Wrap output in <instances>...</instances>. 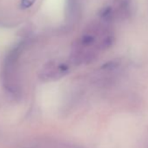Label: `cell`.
<instances>
[{"instance_id":"cell-1","label":"cell","mask_w":148,"mask_h":148,"mask_svg":"<svg viewBox=\"0 0 148 148\" xmlns=\"http://www.w3.org/2000/svg\"><path fill=\"white\" fill-rule=\"evenodd\" d=\"M112 8L115 18L126 20L132 16L133 12L132 0H114Z\"/></svg>"},{"instance_id":"cell-2","label":"cell","mask_w":148,"mask_h":148,"mask_svg":"<svg viewBox=\"0 0 148 148\" xmlns=\"http://www.w3.org/2000/svg\"><path fill=\"white\" fill-rule=\"evenodd\" d=\"M69 71V65L65 63H61L57 64H50L49 66H46L44 74L43 79H59L65 74H67Z\"/></svg>"},{"instance_id":"cell-3","label":"cell","mask_w":148,"mask_h":148,"mask_svg":"<svg viewBox=\"0 0 148 148\" xmlns=\"http://www.w3.org/2000/svg\"><path fill=\"white\" fill-rule=\"evenodd\" d=\"M120 64H121L120 59H113V60H111V61H108V62L105 63L101 66V70L106 71H116L120 66Z\"/></svg>"},{"instance_id":"cell-4","label":"cell","mask_w":148,"mask_h":148,"mask_svg":"<svg viewBox=\"0 0 148 148\" xmlns=\"http://www.w3.org/2000/svg\"><path fill=\"white\" fill-rule=\"evenodd\" d=\"M35 1L36 0H21V6L24 9L30 8L35 3Z\"/></svg>"}]
</instances>
